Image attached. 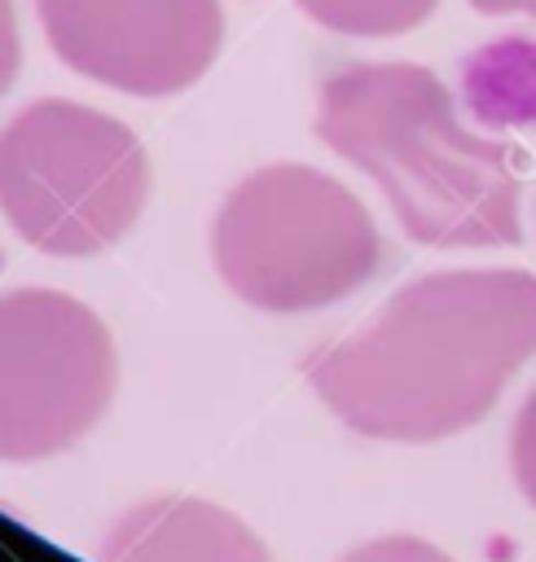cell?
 I'll return each mask as SVG.
<instances>
[{"instance_id": "4", "label": "cell", "mask_w": 536, "mask_h": 562, "mask_svg": "<svg viewBox=\"0 0 536 562\" xmlns=\"http://www.w3.org/2000/svg\"><path fill=\"white\" fill-rule=\"evenodd\" d=\"M145 198V145L105 110L40 97L0 127V211L40 255L88 259L119 246Z\"/></svg>"}, {"instance_id": "6", "label": "cell", "mask_w": 536, "mask_h": 562, "mask_svg": "<svg viewBox=\"0 0 536 562\" xmlns=\"http://www.w3.org/2000/svg\"><path fill=\"white\" fill-rule=\"evenodd\" d=\"M35 13L75 75L132 97L193 88L224 44L220 0H35Z\"/></svg>"}, {"instance_id": "10", "label": "cell", "mask_w": 536, "mask_h": 562, "mask_svg": "<svg viewBox=\"0 0 536 562\" xmlns=\"http://www.w3.org/2000/svg\"><path fill=\"white\" fill-rule=\"evenodd\" d=\"M510 465H514L518 492H523L527 505L536 509V386H532L527 400L518 404L514 435H510Z\"/></svg>"}, {"instance_id": "13", "label": "cell", "mask_w": 536, "mask_h": 562, "mask_svg": "<svg viewBox=\"0 0 536 562\" xmlns=\"http://www.w3.org/2000/svg\"><path fill=\"white\" fill-rule=\"evenodd\" d=\"M470 9L488 13V18H496V13H527L536 22V0H470Z\"/></svg>"}, {"instance_id": "1", "label": "cell", "mask_w": 536, "mask_h": 562, "mask_svg": "<svg viewBox=\"0 0 536 562\" xmlns=\"http://www.w3.org/2000/svg\"><path fill=\"white\" fill-rule=\"evenodd\" d=\"M536 356V277L448 268L400 285L369 325L303 360L321 404L369 439L435 443L470 430Z\"/></svg>"}, {"instance_id": "2", "label": "cell", "mask_w": 536, "mask_h": 562, "mask_svg": "<svg viewBox=\"0 0 536 562\" xmlns=\"http://www.w3.org/2000/svg\"><path fill=\"white\" fill-rule=\"evenodd\" d=\"M316 136L360 167L422 246H518L514 149L470 132L417 61H351L321 83Z\"/></svg>"}, {"instance_id": "7", "label": "cell", "mask_w": 536, "mask_h": 562, "mask_svg": "<svg viewBox=\"0 0 536 562\" xmlns=\"http://www.w3.org/2000/svg\"><path fill=\"white\" fill-rule=\"evenodd\" d=\"M101 562H272V553L224 505L158 492L110 522Z\"/></svg>"}, {"instance_id": "5", "label": "cell", "mask_w": 536, "mask_h": 562, "mask_svg": "<svg viewBox=\"0 0 536 562\" xmlns=\"http://www.w3.org/2000/svg\"><path fill=\"white\" fill-rule=\"evenodd\" d=\"M119 356L105 321L75 294H0V461L75 448L110 408Z\"/></svg>"}, {"instance_id": "8", "label": "cell", "mask_w": 536, "mask_h": 562, "mask_svg": "<svg viewBox=\"0 0 536 562\" xmlns=\"http://www.w3.org/2000/svg\"><path fill=\"white\" fill-rule=\"evenodd\" d=\"M461 101L488 127H536V40L501 35L461 57Z\"/></svg>"}, {"instance_id": "12", "label": "cell", "mask_w": 536, "mask_h": 562, "mask_svg": "<svg viewBox=\"0 0 536 562\" xmlns=\"http://www.w3.org/2000/svg\"><path fill=\"white\" fill-rule=\"evenodd\" d=\"M22 70V40H18V13L13 0H0V97L13 88Z\"/></svg>"}, {"instance_id": "9", "label": "cell", "mask_w": 536, "mask_h": 562, "mask_svg": "<svg viewBox=\"0 0 536 562\" xmlns=\"http://www.w3.org/2000/svg\"><path fill=\"white\" fill-rule=\"evenodd\" d=\"M312 22L338 31V35H360V40H387L422 26L439 0H294Z\"/></svg>"}, {"instance_id": "3", "label": "cell", "mask_w": 536, "mask_h": 562, "mask_svg": "<svg viewBox=\"0 0 536 562\" xmlns=\"http://www.w3.org/2000/svg\"><path fill=\"white\" fill-rule=\"evenodd\" d=\"M211 259L242 303L290 316L356 294L382 263V237L343 180L308 162H272L220 202Z\"/></svg>"}, {"instance_id": "14", "label": "cell", "mask_w": 536, "mask_h": 562, "mask_svg": "<svg viewBox=\"0 0 536 562\" xmlns=\"http://www.w3.org/2000/svg\"><path fill=\"white\" fill-rule=\"evenodd\" d=\"M0 263H4V255H0Z\"/></svg>"}, {"instance_id": "11", "label": "cell", "mask_w": 536, "mask_h": 562, "mask_svg": "<svg viewBox=\"0 0 536 562\" xmlns=\"http://www.w3.org/2000/svg\"><path fill=\"white\" fill-rule=\"evenodd\" d=\"M343 562H453V558L439 544L417 540V536H382V540L351 549Z\"/></svg>"}]
</instances>
